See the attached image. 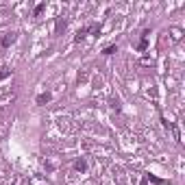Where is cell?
<instances>
[{"instance_id":"cell-1","label":"cell","mask_w":185,"mask_h":185,"mask_svg":"<svg viewBox=\"0 0 185 185\" xmlns=\"http://www.w3.org/2000/svg\"><path fill=\"white\" fill-rule=\"evenodd\" d=\"M13 42H15V35L11 33V35H4V37H2V42H0V44H2V46H9V44H13Z\"/></svg>"},{"instance_id":"cell-2","label":"cell","mask_w":185,"mask_h":185,"mask_svg":"<svg viewBox=\"0 0 185 185\" xmlns=\"http://www.w3.org/2000/svg\"><path fill=\"white\" fill-rule=\"evenodd\" d=\"M48 100H50V94H39L37 96V105H46Z\"/></svg>"},{"instance_id":"cell-3","label":"cell","mask_w":185,"mask_h":185,"mask_svg":"<svg viewBox=\"0 0 185 185\" xmlns=\"http://www.w3.org/2000/svg\"><path fill=\"white\" fill-rule=\"evenodd\" d=\"M74 168H76V170H81V172H83V170H85V168H87V163H85V161H83V159H79V161H76V163H74Z\"/></svg>"},{"instance_id":"cell-4","label":"cell","mask_w":185,"mask_h":185,"mask_svg":"<svg viewBox=\"0 0 185 185\" xmlns=\"http://www.w3.org/2000/svg\"><path fill=\"white\" fill-rule=\"evenodd\" d=\"M115 50H118V48H115V46H107V48H105V50H102V52H105V54H113Z\"/></svg>"},{"instance_id":"cell-5","label":"cell","mask_w":185,"mask_h":185,"mask_svg":"<svg viewBox=\"0 0 185 185\" xmlns=\"http://www.w3.org/2000/svg\"><path fill=\"white\" fill-rule=\"evenodd\" d=\"M85 33H87V29H83V31H79V35H76V42H81V39L85 37Z\"/></svg>"},{"instance_id":"cell-6","label":"cell","mask_w":185,"mask_h":185,"mask_svg":"<svg viewBox=\"0 0 185 185\" xmlns=\"http://www.w3.org/2000/svg\"><path fill=\"white\" fill-rule=\"evenodd\" d=\"M42 11H44V4H37V7H35V15H39Z\"/></svg>"},{"instance_id":"cell-7","label":"cell","mask_w":185,"mask_h":185,"mask_svg":"<svg viewBox=\"0 0 185 185\" xmlns=\"http://www.w3.org/2000/svg\"><path fill=\"white\" fill-rule=\"evenodd\" d=\"M7 76H9V72H7V70H2V72H0V81H2V79H7Z\"/></svg>"}]
</instances>
